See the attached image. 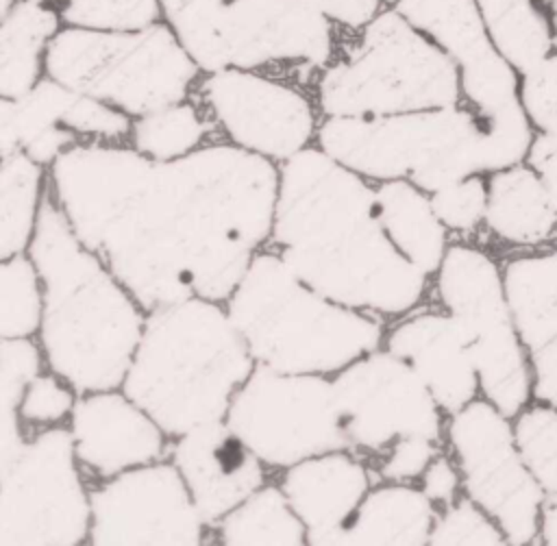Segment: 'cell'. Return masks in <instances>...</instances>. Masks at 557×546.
I'll return each mask as SVG.
<instances>
[{"label":"cell","mask_w":557,"mask_h":546,"mask_svg":"<svg viewBox=\"0 0 557 546\" xmlns=\"http://www.w3.org/2000/svg\"><path fill=\"white\" fill-rule=\"evenodd\" d=\"M48 176L78 239L146 311L191 296L224 302L272 235L278 163L226 139L172 161L83 141Z\"/></svg>","instance_id":"obj_1"},{"label":"cell","mask_w":557,"mask_h":546,"mask_svg":"<svg viewBox=\"0 0 557 546\" xmlns=\"http://www.w3.org/2000/svg\"><path fill=\"white\" fill-rule=\"evenodd\" d=\"M268 248L326 298L387 322L431 296V276L389 241L374 183L318 144L278 163Z\"/></svg>","instance_id":"obj_2"},{"label":"cell","mask_w":557,"mask_h":546,"mask_svg":"<svg viewBox=\"0 0 557 546\" xmlns=\"http://www.w3.org/2000/svg\"><path fill=\"white\" fill-rule=\"evenodd\" d=\"M28 255L44 285L37 342L46 368L78 394L122 387L148 311L78 239L50 185Z\"/></svg>","instance_id":"obj_3"},{"label":"cell","mask_w":557,"mask_h":546,"mask_svg":"<svg viewBox=\"0 0 557 546\" xmlns=\"http://www.w3.org/2000/svg\"><path fill=\"white\" fill-rule=\"evenodd\" d=\"M255 365L226 305L191 296L146 313L122 389L174 439L224 420Z\"/></svg>","instance_id":"obj_4"},{"label":"cell","mask_w":557,"mask_h":546,"mask_svg":"<svg viewBox=\"0 0 557 546\" xmlns=\"http://www.w3.org/2000/svg\"><path fill=\"white\" fill-rule=\"evenodd\" d=\"M224 305L255 363L292 374H337L381 348L389 324L326 298L268 246Z\"/></svg>","instance_id":"obj_5"},{"label":"cell","mask_w":557,"mask_h":546,"mask_svg":"<svg viewBox=\"0 0 557 546\" xmlns=\"http://www.w3.org/2000/svg\"><path fill=\"white\" fill-rule=\"evenodd\" d=\"M315 144L372 183L405 178L429 194L496 170L487 124L463 100L392 115L322 117Z\"/></svg>","instance_id":"obj_6"},{"label":"cell","mask_w":557,"mask_h":546,"mask_svg":"<svg viewBox=\"0 0 557 546\" xmlns=\"http://www.w3.org/2000/svg\"><path fill=\"white\" fill-rule=\"evenodd\" d=\"M313 94L322 117H370L459 104L461 83L457 63L392 7L335 54Z\"/></svg>","instance_id":"obj_7"},{"label":"cell","mask_w":557,"mask_h":546,"mask_svg":"<svg viewBox=\"0 0 557 546\" xmlns=\"http://www.w3.org/2000/svg\"><path fill=\"white\" fill-rule=\"evenodd\" d=\"M200 74L165 20L137 30L65 26L46 52V76L131 117L191 98Z\"/></svg>","instance_id":"obj_8"},{"label":"cell","mask_w":557,"mask_h":546,"mask_svg":"<svg viewBox=\"0 0 557 546\" xmlns=\"http://www.w3.org/2000/svg\"><path fill=\"white\" fill-rule=\"evenodd\" d=\"M431 298L463 326L481 396L513 418L533 400V370L507 298L503 257L479 241L453 239L431 278Z\"/></svg>","instance_id":"obj_9"},{"label":"cell","mask_w":557,"mask_h":546,"mask_svg":"<svg viewBox=\"0 0 557 546\" xmlns=\"http://www.w3.org/2000/svg\"><path fill=\"white\" fill-rule=\"evenodd\" d=\"M89 529V481L67 424L0 446V546H76Z\"/></svg>","instance_id":"obj_10"},{"label":"cell","mask_w":557,"mask_h":546,"mask_svg":"<svg viewBox=\"0 0 557 546\" xmlns=\"http://www.w3.org/2000/svg\"><path fill=\"white\" fill-rule=\"evenodd\" d=\"M394 9L459 67L461 100L487 124L496 172L527 161L535 137L520 104V72L500 54L474 0H398Z\"/></svg>","instance_id":"obj_11"},{"label":"cell","mask_w":557,"mask_h":546,"mask_svg":"<svg viewBox=\"0 0 557 546\" xmlns=\"http://www.w3.org/2000/svg\"><path fill=\"white\" fill-rule=\"evenodd\" d=\"M224 420L270 470L348 448L333 376L324 374L255 365Z\"/></svg>","instance_id":"obj_12"},{"label":"cell","mask_w":557,"mask_h":546,"mask_svg":"<svg viewBox=\"0 0 557 546\" xmlns=\"http://www.w3.org/2000/svg\"><path fill=\"white\" fill-rule=\"evenodd\" d=\"M444 439L463 494L500 524L509 544H537L546 492L518 450L513 420L479 396L446 418Z\"/></svg>","instance_id":"obj_13"},{"label":"cell","mask_w":557,"mask_h":546,"mask_svg":"<svg viewBox=\"0 0 557 546\" xmlns=\"http://www.w3.org/2000/svg\"><path fill=\"white\" fill-rule=\"evenodd\" d=\"M333 387L348 450L374 463L403 437L446 444V413L418 372L376 348L333 374Z\"/></svg>","instance_id":"obj_14"},{"label":"cell","mask_w":557,"mask_h":546,"mask_svg":"<svg viewBox=\"0 0 557 546\" xmlns=\"http://www.w3.org/2000/svg\"><path fill=\"white\" fill-rule=\"evenodd\" d=\"M191 98L213 117L222 139L274 163L313 146L322 120L298 83L255 70L202 74Z\"/></svg>","instance_id":"obj_15"},{"label":"cell","mask_w":557,"mask_h":546,"mask_svg":"<svg viewBox=\"0 0 557 546\" xmlns=\"http://www.w3.org/2000/svg\"><path fill=\"white\" fill-rule=\"evenodd\" d=\"M333 59V22L313 0H228L222 11L213 72H285L305 87Z\"/></svg>","instance_id":"obj_16"},{"label":"cell","mask_w":557,"mask_h":546,"mask_svg":"<svg viewBox=\"0 0 557 546\" xmlns=\"http://www.w3.org/2000/svg\"><path fill=\"white\" fill-rule=\"evenodd\" d=\"M91 529L87 544L213 542L178 468L170 459L124 470L89 483Z\"/></svg>","instance_id":"obj_17"},{"label":"cell","mask_w":557,"mask_h":546,"mask_svg":"<svg viewBox=\"0 0 557 546\" xmlns=\"http://www.w3.org/2000/svg\"><path fill=\"white\" fill-rule=\"evenodd\" d=\"M133 117L44 76L22 98H0V157L15 150L50 167L83 141H128Z\"/></svg>","instance_id":"obj_18"},{"label":"cell","mask_w":557,"mask_h":546,"mask_svg":"<svg viewBox=\"0 0 557 546\" xmlns=\"http://www.w3.org/2000/svg\"><path fill=\"white\" fill-rule=\"evenodd\" d=\"M67 426L89 483L170 455L172 437L122 387L78 394Z\"/></svg>","instance_id":"obj_19"},{"label":"cell","mask_w":557,"mask_h":546,"mask_svg":"<svg viewBox=\"0 0 557 546\" xmlns=\"http://www.w3.org/2000/svg\"><path fill=\"white\" fill-rule=\"evenodd\" d=\"M383 348L418 372L446 415L481 396L466 331L431 296L387 324Z\"/></svg>","instance_id":"obj_20"},{"label":"cell","mask_w":557,"mask_h":546,"mask_svg":"<svg viewBox=\"0 0 557 546\" xmlns=\"http://www.w3.org/2000/svg\"><path fill=\"white\" fill-rule=\"evenodd\" d=\"M168 459L178 468L211 531L244 498L270 481V468L226 420L207 422L174 437Z\"/></svg>","instance_id":"obj_21"},{"label":"cell","mask_w":557,"mask_h":546,"mask_svg":"<svg viewBox=\"0 0 557 546\" xmlns=\"http://www.w3.org/2000/svg\"><path fill=\"white\" fill-rule=\"evenodd\" d=\"M376 483L381 481L372 463L348 448L298 461L278 476L313 546H339V535Z\"/></svg>","instance_id":"obj_22"},{"label":"cell","mask_w":557,"mask_h":546,"mask_svg":"<svg viewBox=\"0 0 557 546\" xmlns=\"http://www.w3.org/2000/svg\"><path fill=\"white\" fill-rule=\"evenodd\" d=\"M505 289L533 370V398L557 405V244L503 257Z\"/></svg>","instance_id":"obj_23"},{"label":"cell","mask_w":557,"mask_h":546,"mask_svg":"<svg viewBox=\"0 0 557 546\" xmlns=\"http://www.w3.org/2000/svg\"><path fill=\"white\" fill-rule=\"evenodd\" d=\"M479 244L507 255L557 244V211L527 161L487 174V209Z\"/></svg>","instance_id":"obj_24"},{"label":"cell","mask_w":557,"mask_h":546,"mask_svg":"<svg viewBox=\"0 0 557 546\" xmlns=\"http://www.w3.org/2000/svg\"><path fill=\"white\" fill-rule=\"evenodd\" d=\"M437 507L418 483L381 481L366 494L339 544H429Z\"/></svg>","instance_id":"obj_25"},{"label":"cell","mask_w":557,"mask_h":546,"mask_svg":"<svg viewBox=\"0 0 557 546\" xmlns=\"http://www.w3.org/2000/svg\"><path fill=\"white\" fill-rule=\"evenodd\" d=\"M381 224L398 252L431 278L440 270L453 235L431 204V194L411 181L374 183Z\"/></svg>","instance_id":"obj_26"},{"label":"cell","mask_w":557,"mask_h":546,"mask_svg":"<svg viewBox=\"0 0 557 546\" xmlns=\"http://www.w3.org/2000/svg\"><path fill=\"white\" fill-rule=\"evenodd\" d=\"M0 20V98L15 100L46 76V52L63 22L48 0H15Z\"/></svg>","instance_id":"obj_27"},{"label":"cell","mask_w":557,"mask_h":546,"mask_svg":"<svg viewBox=\"0 0 557 546\" xmlns=\"http://www.w3.org/2000/svg\"><path fill=\"white\" fill-rule=\"evenodd\" d=\"M48 185V167L26 152L0 157V259L28 252Z\"/></svg>","instance_id":"obj_28"},{"label":"cell","mask_w":557,"mask_h":546,"mask_svg":"<svg viewBox=\"0 0 557 546\" xmlns=\"http://www.w3.org/2000/svg\"><path fill=\"white\" fill-rule=\"evenodd\" d=\"M213 542L220 544H309L307 526L289 505L278 483H263L213 526Z\"/></svg>","instance_id":"obj_29"},{"label":"cell","mask_w":557,"mask_h":546,"mask_svg":"<svg viewBox=\"0 0 557 546\" xmlns=\"http://www.w3.org/2000/svg\"><path fill=\"white\" fill-rule=\"evenodd\" d=\"M222 139L218 124L194 98L133 117L128 144L154 161L181 159Z\"/></svg>","instance_id":"obj_30"},{"label":"cell","mask_w":557,"mask_h":546,"mask_svg":"<svg viewBox=\"0 0 557 546\" xmlns=\"http://www.w3.org/2000/svg\"><path fill=\"white\" fill-rule=\"evenodd\" d=\"M500 54L524 72L553 50L550 17L540 0H474Z\"/></svg>","instance_id":"obj_31"},{"label":"cell","mask_w":557,"mask_h":546,"mask_svg":"<svg viewBox=\"0 0 557 546\" xmlns=\"http://www.w3.org/2000/svg\"><path fill=\"white\" fill-rule=\"evenodd\" d=\"M0 337H37L44 318V285L28 252L0 259Z\"/></svg>","instance_id":"obj_32"},{"label":"cell","mask_w":557,"mask_h":546,"mask_svg":"<svg viewBox=\"0 0 557 546\" xmlns=\"http://www.w3.org/2000/svg\"><path fill=\"white\" fill-rule=\"evenodd\" d=\"M511 420L527 468L544 492L557 489V405L533 398Z\"/></svg>","instance_id":"obj_33"},{"label":"cell","mask_w":557,"mask_h":546,"mask_svg":"<svg viewBox=\"0 0 557 546\" xmlns=\"http://www.w3.org/2000/svg\"><path fill=\"white\" fill-rule=\"evenodd\" d=\"M228 0H159L163 20L202 74L213 72L218 26Z\"/></svg>","instance_id":"obj_34"},{"label":"cell","mask_w":557,"mask_h":546,"mask_svg":"<svg viewBox=\"0 0 557 546\" xmlns=\"http://www.w3.org/2000/svg\"><path fill=\"white\" fill-rule=\"evenodd\" d=\"M65 26L137 30L163 17L159 0H48Z\"/></svg>","instance_id":"obj_35"},{"label":"cell","mask_w":557,"mask_h":546,"mask_svg":"<svg viewBox=\"0 0 557 546\" xmlns=\"http://www.w3.org/2000/svg\"><path fill=\"white\" fill-rule=\"evenodd\" d=\"M431 204L453 239L479 241L487 209V176L474 174L431 194Z\"/></svg>","instance_id":"obj_36"},{"label":"cell","mask_w":557,"mask_h":546,"mask_svg":"<svg viewBox=\"0 0 557 546\" xmlns=\"http://www.w3.org/2000/svg\"><path fill=\"white\" fill-rule=\"evenodd\" d=\"M44 370L46 359L37 337H0V420H20L24 389Z\"/></svg>","instance_id":"obj_37"},{"label":"cell","mask_w":557,"mask_h":546,"mask_svg":"<svg viewBox=\"0 0 557 546\" xmlns=\"http://www.w3.org/2000/svg\"><path fill=\"white\" fill-rule=\"evenodd\" d=\"M429 544H509L500 524L472 498L461 494L437 509Z\"/></svg>","instance_id":"obj_38"},{"label":"cell","mask_w":557,"mask_h":546,"mask_svg":"<svg viewBox=\"0 0 557 546\" xmlns=\"http://www.w3.org/2000/svg\"><path fill=\"white\" fill-rule=\"evenodd\" d=\"M76 398L78 392L63 376L46 368L24 389L17 415L28 433L67 424Z\"/></svg>","instance_id":"obj_39"},{"label":"cell","mask_w":557,"mask_h":546,"mask_svg":"<svg viewBox=\"0 0 557 546\" xmlns=\"http://www.w3.org/2000/svg\"><path fill=\"white\" fill-rule=\"evenodd\" d=\"M520 104L535 131L557 128V50L520 72Z\"/></svg>","instance_id":"obj_40"},{"label":"cell","mask_w":557,"mask_h":546,"mask_svg":"<svg viewBox=\"0 0 557 546\" xmlns=\"http://www.w3.org/2000/svg\"><path fill=\"white\" fill-rule=\"evenodd\" d=\"M446 450V444H440L429 437H403L398 439L381 459L372 463L379 481L392 483H418L424 468L435 455Z\"/></svg>","instance_id":"obj_41"},{"label":"cell","mask_w":557,"mask_h":546,"mask_svg":"<svg viewBox=\"0 0 557 546\" xmlns=\"http://www.w3.org/2000/svg\"><path fill=\"white\" fill-rule=\"evenodd\" d=\"M418 487L431 498V502L437 509L450 505L463 494L461 472L448 450H442L431 459V463L424 468V472L418 479Z\"/></svg>","instance_id":"obj_42"},{"label":"cell","mask_w":557,"mask_h":546,"mask_svg":"<svg viewBox=\"0 0 557 546\" xmlns=\"http://www.w3.org/2000/svg\"><path fill=\"white\" fill-rule=\"evenodd\" d=\"M527 163L540 176L555 211H557V128L535 131Z\"/></svg>","instance_id":"obj_43"},{"label":"cell","mask_w":557,"mask_h":546,"mask_svg":"<svg viewBox=\"0 0 557 546\" xmlns=\"http://www.w3.org/2000/svg\"><path fill=\"white\" fill-rule=\"evenodd\" d=\"M322 13L339 26L350 30H361L368 26L379 13L383 0H313Z\"/></svg>","instance_id":"obj_44"},{"label":"cell","mask_w":557,"mask_h":546,"mask_svg":"<svg viewBox=\"0 0 557 546\" xmlns=\"http://www.w3.org/2000/svg\"><path fill=\"white\" fill-rule=\"evenodd\" d=\"M537 544L557 546V489L546 492L540 511V535Z\"/></svg>","instance_id":"obj_45"},{"label":"cell","mask_w":557,"mask_h":546,"mask_svg":"<svg viewBox=\"0 0 557 546\" xmlns=\"http://www.w3.org/2000/svg\"><path fill=\"white\" fill-rule=\"evenodd\" d=\"M548 17H550V35H553V50H557V0H550L546 4Z\"/></svg>","instance_id":"obj_46"},{"label":"cell","mask_w":557,"mask_h":546,"mask_svg":"<svg viewBox=\"0 0 557 546\" xmlns=\"http://www.w3.org/2000/svg\"><path fill=\"white\" fill-rule=\"evenodd\" d=\"M13 2H15V0H2V4H0V15H4V13L13 7Z\"/></svg>","instance_id":"obj_47"},{"label":"cell","mask_w":557,"mask_h":546,"mask_svg":"<svg viewBox=\"0 0 557 546\" xmlns=\"http://www.w3.org/2000/svg\"><path fill=\"white\" fill-rule=\"evenodd\" d=\"M383 2H385V4H392V7H394V4L398 2V0H383Z\"/></svg>","instance_id":"obj_48"},{"label":"cell","mask_w":557,"mask_h":546,"mask_svg":"<svg viewBox=\"0 0 557 546\" xmlns=\"http://www.w3.org/2000/svg\"><path fill=\"white\" fill-rule=\"evenodd\" d=\"M540 2H542V4H548V2H550V0H540Z\"/></svg>","instance_id":"obj_49"}]
</instances>
